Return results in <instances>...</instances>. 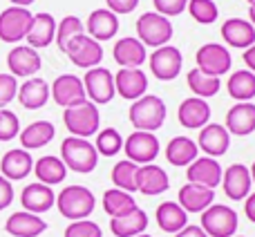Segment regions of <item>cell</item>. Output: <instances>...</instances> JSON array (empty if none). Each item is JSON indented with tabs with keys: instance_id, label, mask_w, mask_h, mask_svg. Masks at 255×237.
Wrapping results in <instances>:
<instances>
[{
	"instance_id": "cell-1",
	"label": "cell",
	"mask_w": 255,
	"mask_h": 237,
	"mask_svg": "<svg viewBox=\"0 0 255 237\" xmlns=\"http://www.w3.org/2000/svg\"><path fill=\"white\" fill-rule=\"evenodd\" d=\"M61 161L65 163V168L81 175H88L97 168L99 163V152L88 139L81 136H67L61 143Z\"/></svg>"
},
{
	"instance_id": "cell-2",
	"label": "cell",
	"mask_w": 255,
	"mask_h": 237,
	"mask_svg": "<svg viewBox=\"0 0 255 237\" xmlns=\"http://www.w3.org/2000/svg\"><path fill=\"white\" fill-rule=\"evenodd\" d=\"M56 206L63 217L76 222V220H85V217L92 215L94 206H97V199H94L90 188L72 184V186H65V188L58 193Z\"/></svg>"
},
{
	"instance_id": "cell-3",
	"label": "cell",
	"mask_w": 255,
	"mask_h": 237,
	"mask_svg": "<svg viewBox=\"0 0 255 237\" xmlns=\"http://www.w3.org/2000/svg\"><path fill=\"white\" fill-rule=\"evenodd\" d=\"M128 117H130V123L136 130L154 132L166 121V103L159 97H154V94H143L141 99H136L132 103Z\"/></svg>"
},
{
	"instance_id": "cell-4",
	"label": "cell",
	"mask_w": 255,
	"mask_h": 237,
	"mask_svg": "<svg viewBox=\"0 0 255 237\" xmlns=\"http://www.w3.org/2000/svg\"><path fill=\"white\" fill-rule=\"evenodd\" d=\"M63 123L70 130L72 136H81V139H88V136L97 134L99 125H101V115H99V108L92 101H81L72 108H65L63 112Z\"/></svg>"
},
{
	"instance_id": "cell-5",
	"label": "cell",
	"mask_w": 255,
	"mask_h": 237,
	"mask_svg": "<svg viewBox=\"0 0 255 237\" xmlns=\"http://www.w3.org/2000/svg\"><path fill=\"white\" fill-rule=\"evenodd\" d=\"M136 38L148 47H163L172 38V22L157 11H145L136 20Z\"/></svg>"
},
{
	"instance_id": "cell-6",
	"label": "cell",
	"mask_w": 255,
	"mask_h": 237,
	"mask_svg": "<svg viewBox=\"0 0 255 237\" xmlns=\"http://www.w3.org/2000/svg\"><path fill=\"white\" fill-rule=\"evenodd\" d=\"M202 229L208 237H233L238 233V213L224 204H211L202 213Z\"/></svg>"
},
{
	"instance_id": "cell-7",
	"label": "cell",
	"mask_w": 255,
	"mask_h": 237,
	"mask_svg": "<svg viewBox=\"0 0 255 237\" xmlns=\"http://www.w3.org/2000/svg\"><path fill=\"white\" fill-rule=\"evenodd\" d=\"M83 88L85 97H90V101L94 106H106L115 99V76L106 67H92L88 70V74L83 76Z\"/></svg>"
},
{
	"instance_id": "cell-8",
	"label": "cell",
	"mask_w": 255,
	"mask_h": 237,
	"mask_svg": "<svg viewBox=\"0 0 255 237\" xmlns=\"http://www.w3.org/2000/svg\"><path fill=\"white\" fill-rule=\"evenodd\" d=\"M195 61H197V70L204 72V74H211L220 79L222 74L231 70L233 65V58H231V52L220 43H206L197 49L195 54Z\"/></svg>"
},
{
	"instance_id": "cell-9",
	"label": "cell",
	"mask_w": 255,
	"mask_h": 237,
	"mask_svg": "<svg viewBox=\"0 0 255 237\" xmlns=\"http://www.w3.org/2000/svg\"><path fill=\"white\" fill-rule=\"evenodd\" d=\"M34 13L27 7H7L0 13V40L4 43H18L27 36Z\"/></svg>"
},
{
	"instance_id": "cell-10",
	"label": "cell",
	"mask_w": 255,
	"mask_h": 237,
	"mask_svg": "<svg viewBox=\"0 0 255 237\" xmlns=\"http://www.w3.org/2000/svg\"><path fill=\"white\" fill-rule=\"evenodd\" d=\"M65 54L70 56V61L76 67H85V70H92L99 63L103 61V47L101 43H97L94 38H90L88 34H79L67 43Z\"/></svg>"
},
{
	"instance_id": "cell-11",
	"label": "cell",
	"mask_w": 255,
	"mask_h": 237,
	"mask_svg": "<svg viewBox=\"0 0 255 237\" xmlns=\"http://www.w3.org/2000/svg\"><path fill=\"white\" fill-rule=\"evenodd\" d=\"M124 150L128 154V161L132 163H152L159 154V139L154 136V132H143L134 130L130 136L124 141Z\"/></svg>"
},
{
	"instance_id": "cell-12",
	"label": "cell",
	"mask_w": 255,
	"mask_h": 237,
	"mask_svg": "<svg viewBox=\"0 0 255 237\" xmlns=\"http://www.w3.org/2000/svg\"><path fill=\"white\" fill-rule=\"evenodd\" d=\"M181 65H184V58H181V52L172 45H163V47H157L150 56V70H152V76L159 81H172L179 76Z\"/></svg>"
},
{
	"instance_id": "cell-13",
	"label": "cell",
	"mask_w": 255,
	"mask_h": 237,
	"mask_svg": "<svg viewBox=\"0 0 255 237\" xmlns=\"http://www.w3.org/2000/svg\"><path fill=\"white\" fill-rule=\"evenodd\" d=\"M49 97L61 108H72L76 103L85 101V88L83 81L74 74H61L49 88Z\"/></svg>"
},
{
	"instance_id": "cell-14",
	"label": "cell",
	"mask_w": 255,
	"mask_h": 237,
	"mask_svg": "<svg viewBox=\"0 0 255 237\" xmlns=\"http://www.w3.org/2000/svg\"><path fill=\"white\" fill-rule=\"evenodd\" d=\"M148 90V76L139 67H121L115 76V92L128 101L141 99Z\"/></svg>"
},
{
	"instance_id": "cell-15",
	"label": "cell",
	"mask_w": 255,
	"mask_h": 237,
	"mask_svg": "<svg viewBox=\"0 0 255 237\" xmlns=\"http://www.w3.org/2000/svg\"><path fill=\"white\" fill-rule=\"evenodd\" d=\"M251 172H249L247 166L242 163H233L229 166L224 172H222V186H224V193L229 199L233 202H242V199L249 197L251 193Z\"/></svg>"
},
{
	"instance_id": "cell-16",
	"label": "cell",
	"mask_w": 255,
	"mask_h": 237,
	"mask_svg": "<svg viewBox=\"0 0 255 237\" xmlns=\"http://www.w3.org/2000/svg\"><path fill=\"white\" fill-rule=\"evenodd\" d=\"M7 65H9L11 76H27V79H31L34 74H38L43 61H40L38 52H36L34 47H29V45H18V47H13L11 52L7 54Z\"/></svg>"
},
{
	"instance_id": "cell-17",
	"label": "cell",
	"mask_w": 255,
	"mask_h": 237,
	"mask_svg": "<svg viewBox=\"0 0 255 237\" xmlns=\"http://www.w3.org/2000/svg\"><path fill=\"white\" fill-rule=\"evenodd\" d=\"M168 186H170V179L161 166H157V163L139 166V170H136V190L139 193L154 197V195L166 193Z\"/></svg>"
},
{
	"instance_id": "cell-18",
	"label": "cell",
	"mask_w": 255,
	"mask_h": 237,
	"mask_svg": "<svg viewBox=\"0 0 255 237\" xmlns=\"http://www.w3.org/2000/svg\"><path fill=\"white\" fill-rule=\"evenodd\" d=\"M229 145H231V134L220 123H206L199 130L197 148H202L208 157H222V154H226Z\"/></svg>"
},
{
	"instance_id": "cell-19",
	"label": "cell",
	"mask_w": 255,
	"mask_h": 237,
	"mask_svg": "<svg viewBox=\"0 0 255 237\" xmlns=\"http://www.w3.org/2000/svg\"><path fill=\"white\" fill-rule=\"evenodd\" d=\"M20 204L27 213L40 215V213H47L56 204V195H54L52 186H45L40 181H36V184L25 186V190L20 193Z\"/></svg>"
},
{
	"instance_id": "cell-20",
	"label": "cell",
	"mask_w": 255,
	"mask_h": 237,
	"mask_svg": "<svg viewBox=\"0 0 255 237\" xmlns=\"http://www.w3.org/2000/svg\"><path fill=\"white\" fill-rule=\"evenodd\" d=\"M31 170H34V159H31L29 150L13 148L9 152H4L2 159H0V172L9 181L25 179Z\"/></svg>"
},
{
	"instance_id": "cell-21",
	"label": "cell",
	"mask_w": 255,
	"mask_h": 237,
	"mask_svg": "<svg viewBox=\"0 0 255 237\" xmlns=\"http://www.w3.org/2000/svg\"><path fill=\"white\" fill-rule=\"evenodd\" d=\"M177 118L188 130H202L211 118V106L206 103V99L190 97L186 101H181L179 110H177Z\"/></svg>"
},
{
	"instance_id": "cell-22",
	"label": "cell",
	"mask_w": 255,
	"mask_h": 237,
	"mask_svg": "<svg viewBox=\"0 0 255 237\" xmlns=\"http://www.w3.org/2000/svg\"><path fill=\"white\" fill-rule=\"evenodd\" d=\"M186 177H188L190 184L215 188V186L222 184V166L213 157H199L193 163H188Z\"/></svg>"
},
{
	"instance_id": "cell-23",
	"label": "cell",
	"mask_w": 255,
	"mask_h": 237,
	"mask_svg": "<svg viewBox=\"0 0 255 237\" xmlns=\"http://www.w3.org/2000/svg\"><path fill=\"white\" fill-rule=\"evenodd\" d=\"M215 199V193L213 188H206V186H197V184H186L179 188V195H177V204L184 208L186 213H204Z\"/></svg>"
},
{
	"instance_id": "cell-24",
	"label": "cell",
	"mask_w": 255,
	"mask_h": 237,
	"mask_svg": "<svg viewBox=\"0 0 255 237\" xmlns=\"http://www.w3.org/2000/svg\"><path fill=\"white\" fill-rule=\"evenodd\" d=\"M54 36H56V20H54L52 13H34L29 31L25 36L27 45L34 49H43L54 43Z\"/></svg>"
},
{
	"instance_id": "cell-25",
	"label": "cell",
	"mask_w": 255,
	"mask_h": 237,
	"mask_svg": "<svg viewBox=\"0 0 255 237\" xmlns=\"http://www.w3.org/2000/svg\"><path fill=\"white\" fill-rule=\"evenodd\" d=\"M4 231L13 237H38L40 233L47 231V224H45L43 217L34 215V213L18 211L7 220Z\"/></svg>"
},
{
	"instance_id": "cell-26",
	"label": "cell",
	"mask_w": 255,
	"mask_h": 237,
	"mask_svg": "<svg viewBox=\"0 0 255 237\" xmlns=\"http://www.w3.org/2000/svg\"><path fill=\"white\" fill-rule=\"evenodd\" d=\"M222 38L231 47L249 49L255 43V27L242 18H229L222 25Z\"/></svg>"
},
{
	"instance_id": "cell-27",
	"label": "cell",
	"mask_w": 255,
	"mask_h": 237,
	"mask_svg": "<svg viewBox=\"0 0 255 237\" xmlns=\"http://www.w3.org/2000/svg\"><path fill=\"white\" fill-rule=\"evenodd\" d=\"M88 34L90 38H94L97 43L101 40L115 38V34L119 31V16L112 13L110 9H94L88 18Z\"/></svg>"
},
{
	"instance_id": "cell-28",
	"label": "cell",
	"mask_w": 255,
	"mask_h": 237,
	"mask_svg": "<svg viewBox=\"0 0 255 237\" xmlns=\"http://www.w3.org/2000/svg\"><path fill=\"white\" fill-rule=\"evenodd\" d=\"M226 130L238 136H249L255 132V106L251 101L238 103L226 112Z\"/></svg>"
},
{
	"instance_id": "cell-29",
	"label": "cell",
	"mask_w": 255,
	"mask_h": 237,
	"mask_svg": "<svg viewBox=\"0 0 255 237\" xmlns=\"http://www.w3.org/2000/svg\"><path fill=\"white\" fill-rule=\"evenodd\" d=\"M16 97H18V101H20V106L27 108V110H40V108L49 101V85L45 79L31 76V79H27L25 83L18 88Z\"/></svg>"
},
{
	"instance_id": "cell-30",
	"label": "cell",
	"mask_w": 255,
	"mask_h": 237,
	"mask_svg": "<svg viewBox=\"0 0 255 237\" xmlns=\"http://www.w3.org/2000/svg\"><path fill=\"white\" fill-rule=\"evenodd\" d=\"M154 220H157L159 229H161L163 233L175 235L188 224V213L177 202H163V204H159L157 213H154Z\"/></svg>"
},
{
	"instance_id": "cell-31",
	"label": "cell",
	"mask_w": 255,
	"mask_h": 237,
	"mask_svg": "<svg viewBox=\"0 0 255 237\" xmlns=\"http://www.w3.org/2000/svg\"><path fill=\"white\" fill-rule=\"evenodd\" d=\"M115 61L121 67H139L145 61V45L134 36L119 38L115 45Z\"/></svg>"
},
{
	"instance_id": "cell-32",
	"label": "cell",
	"mask_w": 255,
	"mask_h": 237,
	"mask_svg": "<svg viewBox=\"0 0 255 237\" xmlns=\"http://www.w3.org/2000/svg\"><path fill=\"white\" fill-rule=\"evenodd\" d=\"M110 229L117 237H134L148 229V215L141 208L128 213L124 217H110Z\"/></svg>"
},
{
	"instance_id": "cell-33",
	"label": "cell",
	"mask_w": 255,
	"mask_h": 237,
	"mask_svg": "<svg viewBox=\"0 0 255 237\" xmlns=\"http://www.w3.org/2000/svg\"><path fill=\"white\" fill-rule=\"evenodd\" d=\"M56 134V127L49 121H34L20 132V145L22 150H36L47 145Z\"/></svg>"
},
{
	"instance_id": "cell-34",
	"label": "cell",
	"mask_w": 255,
	"mask_h": 237,
	"mask_svg": "<svg viewBox=\"0 0 255 237\" xmlns=\"http://www.w3.org/2000/svg\"><path fill=\"white\" fill-rule=\"evenodd\" d=\"M197 143L188 136H175L170 139V143L166 145V159L172 166H188L197 159Z\"/></svg>"
},
{
	"instance_id": "cell-35",
	"label": "cell",
	"mask_w": 255,
	"mask_h": 237,
	"mask_svg": "<svg viewBox=\"0 0 255 237\" xmlns=\"http://www.w3.org/2000/svg\"><path fill=\"white\" fill-rule=\"evenodd\" d=\"M34 172H36V179H38L40 184L54 186V184H61V181H65L67 168H65V163H63L58 157H54V154H47V157H40L38 161L34 163Z\"/></svg>"
},
{
	"instance_id": "cell-36",
	"label": "cell",
	"mask_w": 255,
	"mask_h": 237,
	"mask_svg": "<svg viewBox=\"0 0 255 237\" xmlns=\"http://www.w3.org/2000/svg\"><path fill=\"white\" fill-rule=\"evenodd\" d=\"M136 202L132 199L130 193L126 190H119V188H110L103 193V211L108 213L110 217H124L128 213L136 211Z\"/></svg>"
},
{
	"instance_id": "cell-37",
	"label": "cell",
	"mask_w": 255,
	"mask_h": 237,
	"mask_svg": "<svg viewBox=\"0 0 255 237\" xmlns=\"http://www.w3.org/2000/svg\"><path fill=\"white\" fill-rule=\"evenodd\" d=\"M229 94L238 103H247L255 97V74L249 70H238L235 74H231L229 83H226Z\"/></svg>"
},
{
	"instance_id": "cell-38",
	"label": "cell",
	"mask_w": 255,
	"mask_h": 237,
	"mask_svg": "<svg viewBox=\"0 0 255 237\" xmlns=\"http://www.w3.org/2000/svg\"><path fill=\"white\" fill-rule=\"evenodd\" d=\"M188 88H190V92H195V97L211 99V97H215V94L220 92L222 83H220L217 76L204 74V72H199L197 67H195V70L188 72Z\"/></svg>"
},
{
	"instance_id": "cell-39",
	"label": "cell",
	"mask_w": 255,
	"mask_h": 237,
	"mask_svg": "<svg viewBox=\"0 0 255 237\" xmlns=\"http://www.w3.org/2000/svg\"><path fill=\"white\" fill-rule=\"evenodd\" d=\"M136 170L139 166L132 161H119L112 168V181H115V188L126 190V193H136Z\"/></svg>"
},
{
	"instance_id": "cell-40",
	"label": "cell",
	"mask_w": 255,
	"mask_h": 237,
	"mask_svg": "<svg viewBox=\"0 0 255 237\" xmlns=\"http://www.w3.org/2000/svg\"><path fill=\"white\" fill-rule=\"evenodd\" d=\"M99 154L103 157H115L119 150H124V136L119 134L117 127H106V130L97 132V143H94Z\"/></svg>"
},
{
	"instance_id": "cell-41",
	"label": "cell",
	"mask_w": 255,
	"mask_h": 237,
	"mask_svg": "<svg viewBox=\"0 0 255 237\" xmlns=\"http://www.w3.org/2000/svg\"><path fill=\"white\" fill-rule=\"evenodd\" d=\"M79 34H83V22H81V18L65 16L56 25V36H54V40H56L58 49H61V52H65L67 43H70L74 36H79Z\"/></svg>"
},
{
	"instance_id": "cell-42",
	"label": "cell",
	"mask_w": 255,
	"mask_h": 237,
	"mask_svg": "<svg viewBox=\"0 0 255 237\" xmlns=\"http://www.w3.org/2000/svg\"><path fill=\"white\" fill-rule=\"evenodd\" d=\"M186 7H188L190 16H193L199 25H211V22H215L217 16H220V9H217V4L213 2V0H188Z\"/></svg>"
},
{
	"instance_id": "cell-43",
	"label": "cell",
	"mask_w": 255,
	"mask_h": 237,
	"mask_svg": "<svg viewBox=\"0 0 255 237\" xmlns=\"http://www.w3.org/2000/svg\"><path fill=\"white\" fill-rule=\"evenodd\" d=\"M20 132V121L18 115L11 110H0V141H11Z\"/></svg>"
},
{
	"instance_id": "cell-44",
	"label": "cell",
	"mask_w": 255,
	"mask_h": 237,
	"mask_svg": "<svg viewBox=\"0 0 255 237\" xmlns=\"http://www.w3.org/2000/svg\"><path fill=\"white\" fill-rule=\"evenodd\" d=\"M65 237H103L101 226L90 220H76L65 229Z\"/></svg>"
},
{
	"instance_id": "cell-45",
	"label": "cell",
	"mask_w": 255,
	"mask_h": 237,
	"mask_svg": "<svg viewBox=\"0 0 255 237\" xmlns=\"http://www.w3.org/2000/svg\"><path fill=\"white\" fill-rule=\"evenodd\" d=\"M18 92V81L11 74H0V110L16 99Z\"/></svg>"
},
{
	"instance_id": "cell-46",
	"label": "cell",
	"mask_w": 255,
	"mask_h": 237,
	"mask_svg": "<svg viewBox=\"0 0 255 237\" xmlns=\"http://www.w3.org/2000/svg\"><path fill=\"white\" fill-rule=\"evenodd\" d=\"M152 2H154V9H157V13L170 18V16H179V13L186 9L188 0H152Z\"/></svg>"
},
{
	"instance_id": "cell-47",
	"label": "cell",
	"mask_w": 255,
	"mask_h": 237,
	"mask_svg": "<svg viewBox=\"0 0 255 237\" xmlns=\"http://www.w3.org/2000/svg\"><path fill=\"white\" fill-rule=\"evenodd\" d=\"M108 9L117 16H124V13H130L139 7V0H106Z\"/></svg>"
},
{
	"instance_id": "cell-48",
	"label": "cell",
	"mask_w": 255,
	"mask_h": 237,
	"mask_svg": "<svg viewBox=\"0 0 255 237\" xmlns=\"http://www.w3.org/2000/svg\"><path fill=\"white\" fill-rule=\"evenodd\" d=\"M11 202H13V186L11 181L0 175V211H4Z\"/></svg>"
},
{
	"instance_id": "cell-49",
	"label": "cell",
	"mask_w": 255,
	"mask_h": 237,
	"mask_svg": "<svg viewBox=\"0 0 255 237\" xmlns=\"http://www.w3.org/2000/svg\"><path fill=\"white\" fill-rule=\"evenodd\" d=\"M175 237H208L204 233L202 226H193V224H186L179 233H175Z\"/></svg>"
},
{
	"instance_id": "cell-50",
	"label": "cell",
	"mask_w": 255,
	"mask_h": 237,
	"mask_svg": "<svg viewBox=\"0 0 255 237\" xmlns=\"http://www.w3.org/2000/svg\"><path fill=\"white\" fill-rule=\"evenodd\" d=\"M244 213H247V217L255 224V193H249L247 202H244Z\"/></svg>"
},
{
	"instance_id": "cell-51",
	"label": "cell",
	"mask_w": 255,
	"mask_h": 237,
	"mask_svg": "<svg viewBox=\"0 0 255 237\" xmlns=\"http://www.w3.org/2000/svg\"><path fill=\"white\" fill-rule=\"evenodd\" d=\"M244 63H247L249 72H253V74H255V43L247 49V52H244Z\"/></svg>"
},
{
	"instance_id": "cell-52",
	"label": "cell",
	"mask_w": 255,
	"mask_h": 237,
	"mask_svg": "<svg viewBox=\"0 0 255 237\" xmlns=\"http://www.w3.org/2000/svg\"><path fill=\"white\" fill-rule=\"evenodd\" d=\"M9 2H13V7H29V4L36 2V0H9Z\"/></svg>"
},
{
	"instance_id": "cell-53",
	"label": "cell",
	"mask_w": 255,
	"mask_h": 237,
	"mask_svg": "<svg viewBox=\"0 0 255 237\" xmlns=\"http://www.w3.org/2000/svg\"><path fill=\"white\" fill-rule=\"evenodd\" d=\"M249 22H251V25L255 27V7L249 9Z\"/></svg>"
},
{
	"instance_id": "cell-54",
	"label": "cell",
	"mask_w": 255,
	"mask_h": 237,
	"mask_svg": "<svg viewBox=\"0 0 255 237\" xmlns=\"http://www.w3.org/2000/svg\"><path fill=\"white\" fill-rule=\"evenodd\" d=\"M249 172H251V181L255 184V161H253V168H251V170H249Z\"/></svg>"
},
{
	"instance_id": "cell-55",
	"label": "cell",
	"mask_w": 255,
	"mask_h": 237,
	"mask_svg": "<svg viewBox=\"0 0 255 237\" xmlns=\"http://www.w3.org/2000/svg\"><path fill=\"white\" fill-rule=\"evenodd\" d=\"M247 2H249V4H251V7H255V0H247Z\"/></svg>"
},
{
	"instance_id": "cell-56",
	"label": "cell",
	"mask_w": 255,
	"mask_h": 237,
	"mask_svg": "<svg viewBox=\"0 0 255 237\" xmlns=\"http://www.w3.org/2000/svg\"><path fill=\"white\" fill-rule=\"evenodd\" d=\"M134 237H152V235H143V233H141V235H134Z\"/></svg>"
},
{
	"instance_id": "cell-57",
	"label": "cell",
	"mask_w": 255,
	"mask_h": 237,
	"mask_svg": "<svg viewBox=\"0 0 255 237\" xmlns=\"http://www.w3.org/2000/svg\"><path fill=\"white\" fill-rule=\"evenodd\" d=\"M233 237H244V235H233Z\"/></svg>"
}]
</instances>
